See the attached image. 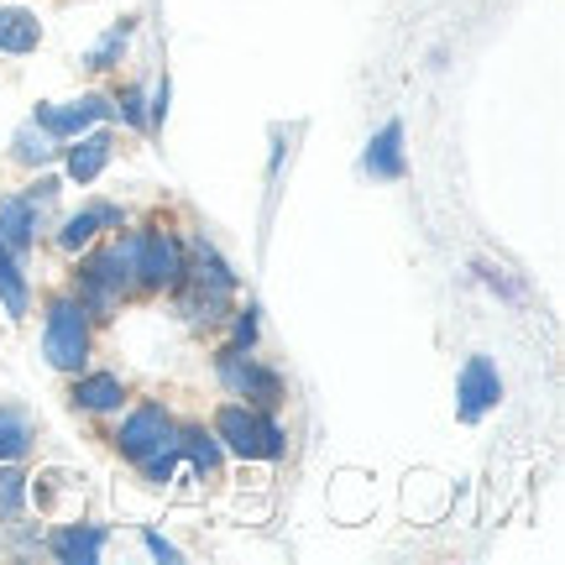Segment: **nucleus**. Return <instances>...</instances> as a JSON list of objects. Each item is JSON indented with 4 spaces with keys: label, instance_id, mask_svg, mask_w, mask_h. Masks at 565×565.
I'll use <instances>...</instances> for the list:
<instances>
[{
    "label": "nucleus",
    "instance_id": "1",
    "mask_svg": "<svg viewBox=\"0 0 565 565\" xmlns=\"http://www.w3.org/2000/svg\"><path fill=\"white\" fill-rule=\"evenodd\" d=\"M179 303V315L194 330H210V324H225L231 303H236V267L221 257V246L194 236L189 242V267H183V282L168 294Z\"/></svg>",
    "mask_w": 565,
    "mask_h": 565
},
{
    "label": "nucleus",
    "instance_id": "2",
    "mask_svg": "<svg viewBox=\"0 0 565 565\" xmlns=\"http://www.w3.org/2000/svg\"><path fill=\"white\" fill-rule=\"evenodd\" d=\"M121 252L131 263V288L147 294V299H168L173 288L183 282V267H189V242H183L173 225L147 221V225H121Z\"/></svg>",
    "mask_w": 565,
    "mask_h": 565
},
{
    "label": "nucleus",
    "instance_id": "3",
    "mask_svg": "<svg viewBox=\"0 0 565 565\" xmlns=\"http://www.w3.org/2000/svg\"><path fill=\"white\" fill-rule=\"evenodd\" d=\"M210 429H215V440H221L225 456L242 466H273L288 456V429H282L278 408H257V404H242V398H225V404L215 408Z\"/></svg>",
    "mask_w": 565,
    "mask_h": 565
},
{
    "label": "nucleus",
    "instance_id": "4",
    "mask_svg": "<svg viewBox=\"0 0 565 565\" xmlns=\"http://www.w3.org/2000/svg\"><path fill=\"white\" fill-rule=\"evenodd\" d=\"M68 294L89 309V320L95 324L116 320L121 303L137 294V288H131V263H126L121 242H95L89 252H79V267H74Z\"/></svg>",
    "mask_w": 565,
    "mask_h": 565
},
{
    "label": "nucleus",
    "instance_id": "5",
    "mask_svg": "<svg viewBox=\"0 0 565 565\" xmlns=\"http://www.w3.org/2000/svg\"><path fill=\"white\" fill-rule=\"evenodd\" d=\"M95 356V320H89V309H84L74 294H53V299L42 303V362L63 372V377H74L84 372Z\"/></svg>",
    "mask_w": 565,
    "mask_h": 565
},
{
    "label": "nucleus",
    "instance_id": "6",
    "mask_svg": "<svg viewBox=\"0 0 565 565\" xmlns=\"http://www.w3.org/2000/svg\"><path fill=\"white\" fill-rule=\"evenodd\" d=\"M215 383H221L225 398H242V404L257 408H282V398H288L282 372L257 356V345H221L215 351Z\"/></svg>",
    "mask_w": 565,
    "mask_h": 565
},
{
    "label": "nucleus",
    "instance_id": "7",
    "mask_svg": "<svg viewBox=\"0 0 565 565\" xmlns=\"http://www.w3.org/2000/svg\"><path fill=\"white\" fill-rule=\"evenodd\" d=\"M110 445H116V456H121V461L141 466L147 456H158V450H173V445H179V419H173L158 398L131 404V408H121V424H116Z\"/></svg>",
    "mask_w": 565,
    "mask_h": 565
},
{
    "label": "nucleus",
    "instance_id": "8",
    "mask_svg": "<svg viewBox=\"0 0 565 565\" xmlns=\"http://www.w3.org/2000/svg\"><path fill=\"white\" fill-rule=\"evenodd\" d=\"M503 404V372L492 356H466L456 372V419L461 424H482L487 414H498Z\"/></svg>",
    "mask_w": 565,
    "mask_h": 565
},
{
    "label": "nucleus",
    "instance_id": "9",
    "mask_svg": "<svg viewBox=\"0 0 565 565\" xmlns=\"http://www.w3.org/2000/svg\"><path fill=\"white\" fill-rule=\"evenodd\" d=\"M32 121H38L53 141H74L79 131H89V126L110 121V95L89 89V95H79V100H38Z\"/></svg>",
    "mask_w": 565,
    "mask_h": 565
},
{
    "label": "nucleus",
    "instance_id": "10",
    "mask_svg": "<svg viewBox=\"0 0 565 565\" xmlns=\"http://www.w3.org/2000/svg\"><path fill=\"white\" fill-rule=\"evenodd\" d=\"M126 225V210L121 204H105V200H89L79 204L74 215H63L58 231H53V246H58L63 257H79V252H89L95 242H105L110 231H121Z\"/></svg>",
    "mask_w": 565,
    "mask_h": 565
},
{
    "label": "nucleus",
    "instance_id": "11",
    "mask_svg": "<svg viewBox=\"0 0 565 565\" xmlns=\"http://www.w3.org/2000/svg\"><path fill=\"white\" fill-rule=\"evenodd\" d=\"M68 404H74V414L110 419V414H121V408L131 404V387H126L121 372H95V366H84V372H74V383H68Z\"/></svg>",
    "mask_w": 565,
    "mask_h": 565
},
{
    "label": "nucleus",
    "instance_id": "12",
    "mask_svg": "<svg viewBox=\"0 0 565 565\" xmlns=\"http://www.w3.org/2000/svg\"><path fill=\"white\" fill-rule=\"evenodd\" d=\"M105 545H110V529L105 524H79V519H63L42 534V550L63 565H100Z\"/></svg>",
    "mask_w": 565,
    "mask_h": 565
},
{
    "label": "nucleus",
    "instance_id": "13",
    "mask_svg": "<svg viewBox=\"0 0 565 565\" xmlns=\"http://www.w3.org/2000/svg\"><path fill=\"white\" fill-rule=\"evenodd\" d=\"M324 508H330V519L345 529L366 524V519L377 513V482H372L366 471H335L330 487H324Z\"/></svg>",
    "mask_w": 565,
    "mask_h": 565
},
{
    "label": "nucleus",
    "instance_id": "14",
    "mask_svg": "<svg viewBox=\"0 0 565 565\" xmlns=\"http://www.w3.org/2000/svg\"><path fill=\"white\" fill-rule=\"evenodd\" d=\"M116 158V137L105 126H89L74 141H63V179L68 183H95Z\"/></svg>",
    "mask_w": 565,
    "mask_h": 565
},
{
    "label": "nucleus",
    "instance_id": "15",
    "mask_svg": "<svg viewBox=\"0 0 565 565\" xmlns=\"http://www.w3.org/2000/svg\"><path fill=\"white\" fill-rule=\"evenodd\" d=\"M450 498H456V487L445 482L440 471H408L404 477V513L414 524H440L445 513H450Z\"/></svg>",
    "mask_w": 565,
    "mask_h": 565
},
{
    "label": "nucleus",
    "instance_id": "16",
    "mask_svg": "<svg viewBox=\"0 0 565 565\" xmlns=\"http://www.w3.org/2000/svg\"><path fill=\"white\" fill-rule=\"evenodd\" d=\"M362 173L377 183H398L408 173V152H404V121H387L372 131L362 152Z\"/></svg>",
    "mask_w": 565,
    "mask_h": 565
},
{
    "label": "nucleus",
    "instance_id": "17",
    "mask_svg": "<svg viewBox=\"0 0 565 565\" xmlns=\"http://www.w3.org/2000/svg\"><path fill=\"white\" fill-rule=\"evenodd\" d=\"M179 461L189 466L194 482H221L225 450H221V440H215L210 424H179Z\"/></svg>",
    "mask_w": 565,
    "mask_h": 565
},
{
    "label": "nucleus",
    "instance_id": "18",
    "mask_svg": "<svg viewBox=\"0 0 565 565\" xmlns=\"http://www.w3.org/2000/svg\"><path fill=\"white\" fill-rule=\"evenodd\" d=\"M42 236V204H32L26 194H6L0 200V246L11 257H26Z\"/></svg>",
    "mask_w": 565,
    "mask_h": 565
},
{
    "label": "nucleus",
    "instance_id": "19",
    "mask_svg": "<svg viewBox=\"0 0 565 565\" xmlns=\"http://www.w3.org/2000/svg\"><path fill=\"white\" fill-rule=\"evenodd\" d=\"M42 47V21L32 6H0V53L6 58H26Z\"/></svg>",
    "mask_w": 565,
    "mask_h": 565
},
{
    "label": "nucleus",
    "instance_id": "20",
    "mask_svg": "<svg viewBox=\"0 0 565 565\" xmlns=\"http://www.w3.org/2000/svg\"><path fill=\"white\" fill-rule=\"evenodd\" d=\"M38 445V419L21 404H0V461H26Z\"/></svg>",
    "mask_w": 565,
    "mask_h": 565
},
{
    "label": "nucleus",
    "instance_id": "21",
    "mask_svg": "<svg viewBox=\"0 0 565 565\" xmlns=\"http://www.w3.org/2000/svg\"><path fill=\"white\" fill-rule=\"evenodd\" d=\"M0 309H6V320H26V309H32V282L21 273V257L11 252H0Z\"/></svg>",
    "mask_w": 565,
    "mask_h": 565
},
{
    "label": "nucleus",
    "instance_id": "22",
    "mask_svg": "<svg viewBox=\"0 0 565 565\" xmlns=\"http://www.w3.org/2000/svg\"><path fill=\"white\" fill-rule=\"evenodd\" d=\"M131 32H137V17H121L100 42H95V47H89V53H84V68H89V74H110V68L126 58V47H131Z\"/></svg>",
    "mask_w": 565,
    "mask_h": 565
},
{
    "label": "nucleus",
    "instance_id": "23",
    "mask_svg": "<svg viewBox=\"0 0 565 565\" xmlns=\"http://www.w3.org/2000/svg\"><path fill=\"white\" fill-rule=\"evenodd\" d=\"M32 508V477L21 471V461H0V524H11Z\"/></svg>",
    "mask_w": 565,
    "mask_h": 565
},
{
    "label": "nucleus",
    "instance_id": "24",
    "mask_svg": "<svg viewBox=\"0 0 565 565\" xmlns=\"http://www.w3.org/2000/svg\"><path fill=\"white\" fill-rule=\"evenodd\" d=\"M58 147H63V141H53L38 121H26L17 137H11V158L26 162V168H47V162L58 158Z\"/></svg>",
    "mask_w": 565,
    "mask_h": 565
},
{
    "label": "nucleus",
    "instance_id": "25",
    "mask_svg": "<svg viewBox=\"0 0 565 565\" xmlns=\"http://www.w3.org/2000/svg\"><path fill=\"white\" fill-rule=\"evenodd\" d=\"M110 116L131 131H152V110H147V95H141V84H121L116 95H110Z\"/></svg>",
    "mask_w": 565,
    "mask_h": 565
},
{
    "label": "nucleus",
    "instance_id": "26",
    "mask_svg": "<svg viewBox=\"0 0 565 565\" xmlns=\"http://www.w3.org/2000/svg\"><path fill=\"white\" fill-rule=\"evenodd\" d=\"M257 315H263L257 303H231V315H225V324H231V345H257V330H263Z\"/></svg>",
    "mask_w": 565,
    "mask_h": 565
},
{
    "label": "nucleus",
    "instance_id": "27",
    "mask_svg": "<svg viewBox=\"0 0 565 565\" xmlns=\"http://www.w3.org/2000/svg\"><path fill=\"white\" fill-rule=\"evenodd\" d=\"M58 189H63V179H53V173H38V179L26 183L21 194H26V200H32V204H42V210H47V204L58 200Z\"/></svg>",
    "mask_w": 565,
    "mask_h": 565
},
{
    "label": "nucleus",
    "instance_id": "28",
    "mask_svg": "<svg viewBox=\"0 0 565 565\" xmlns=\"http://www.w3.org/2000/svg\"><path fill=\"white\" fill-rule=\"evenodd\" d=\"M141 550H147L152 561H183V550H179V545H168L158 529H141Z\"/></svg>",
    "mask_w": 565,
    "mask_h": 565
},
{
    "label": "nucleus",
    "instance_id": "29",
    "mask_svg": "<svg viewBox=\"0 0 565 565\" xmlns=\"http://www.w3.org/2000/svg\"><path fill=\"white\" fill-rule=\"evenodd\" d=\"M0 252H6V246H0Z\"/></svg>",
    "mask_w": 565,
    "mask_h": 565
}]
</instances>
